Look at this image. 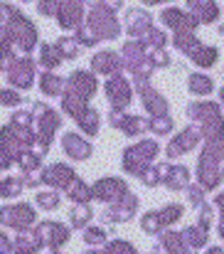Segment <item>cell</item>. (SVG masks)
Here are the masks:
<instances>
[{
	"mask_svg": "<svg viewBox=\"0 0 224 254\" xmlns=\"http://www.w3.org/2000/svg\"><path fill=\"white\" fill-rule=\"evenodd\" d=\"M32 119H35V133H37V143H35V151L40 156H47L52 141H55V133L57 128L62 126V116L59 111H55L50 104L45 101H35L32 104Z\"/></svg>",
	"mask_w": 224,
	"mask_h": 254,
	"instance_id": "obj_1",
	"label": "cell"
},
{
	"mask_svg": "<svg viewBox=\"0 0 224 254\" xmlns=\"http://www.w3.org/2000/svg\"><path fill=\"white\" fill-rule=\"evenodd\" d=\"M187 116L197 121V128L202 138L207 141H220L224 138V119L220 114V106L215 101H195L187 106Z\"/></svg>",
	"mask_w": 224,
	"mask_h": 254,
	"instance_id": "obj_2",
	"label": "cell"
},
{
	"mask_svg": "<svg viewBox=\"0 0 224 254\" xmlns=\"http://www.w3.org/2000/svg\"><path fill=\"white\" fill-rule=\"evenodd\" d=\"M0 35L7 37L15 45V50H20L25 55H30L37 47V37H40L37 35V27L32 25V20L27 15H22L20 10H15L12 17L5 25H0Z\"/></svg>",
	"mask_w": 224,
	"mask_h": 254,
	"instance_id": "obj_3",
	"label": "cell"
},
{
	"mask_svg": "<svg viewBox=\"0 0 224 254\" xmlns=\"http://www.w3.org/2000/svg\"><path fill=\"white\" fill-rule=\"evenodd\" d=\"M158 151H160V146H158V141H153V138H143V141L128 146V148L123 151V170H126L128 175L141 178V175L153 166V158L158 156Z\"/></svg>",
	"mask_w": 224,
	"mask_h": 254,
	"instance_id": "obj_4",
	"label": "cell"
},
{
	"mask_svg": "<svg viewBox=\"0 0 224 254\" xmlns=\"http://www.w3.org/2000/svg\"><path fill=\"white\" fill-rule=\"evenodd\" d=\"M84 25L89 27V32H91L99 42H101V40H116V37L121 35V25H118V20H116V12L106 10V7L99 5V2H94V5L89 7V15H86Z\"/></svg>",
	"mask_w": 224,
	"mask_h": 254,
	"instance_id": "obj_5",
	"label": "cell"
},
{
	"mask_svg": "<svg viewBox=\"0 0 224 254\" xmlns=\"http://www.w3.org/2000/svg\"><path fill=\"white\" fill-rule=\"evenodd\" d=\"M37 250H59L64 242H69V227L55 220H45V222H35L30 230Z\"/></svg>",
	"mask_w": 224,
	"mask_h": 254,
	"instance_id": "obj_6",
	"label": "cell"
},
{
	"mask_svg": "<svg viewBox=\"0 0 224 254\" xmlns=\"http://www.w3.org/2000/svg\"><path fill=\"white\" fill-rule=\"evenodd\" d=\"M5 74H7V82L12 89H17V91H27V89H32L35 86V74H37V62L30 57V55H25V57H15L7 67H5Z\"/></svg>",
	"mask_w": 224,
	"mask_h": 254,
	"instance_id": "obj_7",
	"label": "cell"
},
{
	"mask_svg": "<svg viewBox=\"0 0 224 254\" xmlns=\"http://www.w3.org/2000/svg\"><path fill=\"white\" fill-rule=\"evenodd\" d=\"M35 222H37V212H35V207L30 202H12V205L0 207V225H5L10 230L25 232Z\"/></svg>",
	"mask_w": 224,
	"mask_h": 254,
	"instance_id": "obj_8",
	"label": "cell"
},
{
	"mask_svg": "<svg viewBox=\"0 0 224 254\" xmlns=\"http://www.w3.org/2000/svg\"><path fill=\"white\" fill-rule=\"evenodd\" d=\"M180 217H182V205L170 202V205H165V207H160V210L148 212V215L141 220V227H143V232H148V235H158V232H163L165 227L175 225Z\"/></svg>",
	"mask_w": 224,
	"mask_h": 254,
	"instance_id": "obj_9",
	"label": "cell"
},
{
	"mask_svg": "<svg viewBox=\"0 0 224 254\" xmlns=\"http://www.w3.org/2000/svg\"><path fill=\"white\" fill-rule=\"evenodd\" d=\"M126 192H128V185H126V180H121V178H99V180L91 185V200H101V202H106V205L118 202Z\"/></svg>",
	"mask_w": 224,
	"mask_h": 254,
	"instance_id": "obj_10",
	"label": "cell"
},
{
	"mask_svg": "<svg viewBox=\"0 0 224 254\" xmlns=\"http://www.w3.org/2000/svg\"><path fill=\"white\" fill-rule=\"evenodd\" d=\"M109 124H111L113 128L123 131L126 136H141V133L150 131V121L148 119L131 116V114H126L123 109H111V114H109Z\"/></svg>",
	"mask_w": 224,
	"mask_h": 254,
	"instance_id": "obj_11",
	"label": "cell"
},
{
	"mask_svg": "<svg viewBox=\"0 0 224 254\" xmlns=\"http://www.w3.org/2000/svg\"><path fill=\"white\" fill-rule=\"evenodd\" d=\"M106 91V99L111 101V109H126L133 99V89H131V82L118 72V74H111V79L104 86Z\"/></svg>",
	"mask_w": 224,
	"mask_h": 254,
	"instance_id": "obj_12",
	"label": "cell"
},
{
	"mask_svg": "<svg viewBox=\"0 0 224 254\" xmlns=\"http://www.w3.org/2000/svg\"><path fill=\"white\" fill-rule=\"evenodd\" d=\"M138 210V197L133 192H126L118 202H111L104 212H101V220L113 225V222H128Z\"/></svg>",
	"mask_w": 224,
	"mask_h": 254,
	"instance_id": "obj_13",
	"label": "cell"
},
{
	"mask_svg": "<svg viewBox=\"0 0 224 254\" xmlns=\"http://www.w3.org/2000/svg\"><path fill=\"white\" fill-rule=\"evenodd\" d=\"M74 180L76 173L67 163H52V166L42 168V173H40V183H45V185H50L55 190H67Z\"/></svg>",
	"mask_w": 224,
	"mask_h": 254,
	"instance_id": "obj_14",
	"label": "cell"
},
{
	"mask_svg": "<svg viewBox=\"0 0 224 254\" xmlns=\"http://www.w3.org/2000/svg\"><path fill=\"white\" fill-rule=\"evenodd\" d=\"M96 89H99V79H96V74L89 72V69H74V72L67 77V91H72V94L86 99V101L96 94Z\"/></svg>",
	"mask_w": 224,
	"mask_h": 254,
	"instance_id": "obj_15",
	"label": "cell"
},
{
	"mask_svg": "<svg viewBox=\"0 0 224 254\" xmlns=\"http://www.w3.org/2000/svg\"><path fill=\"white\" fill-rule=\"evenodd\" d=\"M136 91L150 116H168V101L160 91H155L148 82H136Z\"/></svg>",
	"mask_w": 224,
	"mask_h": 254,
	"instance_id": "obj_16",
	"label": "cell"
},
{
	"mask_svg": "<svg viewBox=\"0 0 224 254\" xmlns=\"http://www.w3.org/2000/svg\"><path fill=\"white\" fill-rule=\"evenodd\" d=\"M123 69V57L113 50H101L91 57V72L94 74H118Z\"/></svg>",
	"mask_w": 224,
	"mask_h": 254,
	"instance_id": "obj_17",
	"label": "cell"
},
{
	"mask_svg": "<svg viewBox=\"0 0 224 254\" xmlns=\"http://www.w3.org/2000/svg\"><path fill=\"white\" fill-rule=\"evenodd\" d=\"M202 141V133H200V128H195V126H187L185 131H180L172 141H170V146H168V158H177V156H182V153H187V151H192L197 143Z\"/></svg>",
	"mask_w": 224,
	"mask_h": 254,
	"instance_id": "obj_18",
	"label": "cell"
},
{
	"mask_svg": "<svg viewBox=\"0 0 224 254\" xmlns=\"http://www.w3.org/2000/svg\"><path fill=\"white\" fill-rule=\"evenodd\" d=\"M62 151L72 158V161H86L91 153H94V146L89 138H81L79 133L69 131L62 136Z\"/></svg>",
	"mask_w": 224,
	"mask_h": 254,
	"instance_id": "obj_19",
	"label": "cell"
},
{
	"mask_svg": "<svg viewBox=\"0 0 224 254\" xmlns=\"http://www.w3.org/2000/svg\"><path fill=\"white\" fill-rule=\"evenodd\" d=\"M160 20H163L168 27H172L175 32H195V27H197L195 15H192V12H185V10H177V7L163 10V12H160Z\"/></svg>",
	"mask_w": 224,
	"mask_h": 254,
	"instance_id": "obj_20",
	"label": "cell"
},
{
	"mask_svg": "<svg viewBox=\"0 0 224 254\" xmlns=\"http://www.w3.org/2000/svg\"><path fill=\"white\" fill-rule=\"evenodd\" d=\"M150 27H153V17H150L146 10L133 7V10L126 12V30H128L131 37H138V40H141Z\"/></svg>",
	"mask_w": 224,
	"mask_h": 254,
	"instance_id": "obj_21",
	"label": "cell"
},
{
	"mask_svg": "<svg viewBox=\"0 0 224 254\" xmlns=\"http://www.w3.org/2000/svg\"><path fill=\"white\" fill-rule=\"evenodd\" d=\"M187 7L195 15V20L202 22V25H210V22L220 20V5H217V0H187Z\"/></svg>",
	"mask_w": 224,
	"mask_h": 254,
	"instance_id": "obj_22",
	"label": "cell"
},
{
	"mask_svg": "<svg viewBox=\"0 0 224 254\" xmlns=\"http://www.w3.org/2000/svg\"><path fill=\"white\" fill-rule=\"evenodd\" d=\"M163 185L170 188L172 192L185 190L190 185V170L185 168V166H168L165 175H163Z\"/></svg>",
	"mask_w": 224,
	"mask_h": 254,
	"instance_id": "obj_23",
	"label": "cell"
},
{
	"mask_svg": "<svg viewBox=\"0 0 224 254\" xmlns=\"http://www.w3.org/2000/svg\"><path fill=\"white\" fill-rule=\"evenodd\" d=\"M74 121H76V126H79V131H84L86 136H96L99 128H101V116H99V111L91 104L76 116Z\"/></svg>",
	"mask_w": 224,
	"mask_h": 254,
	"instance_id": "obj_24",
	"label": "cell"
},
{
	"mask_svg": "<svg viewBox=\"0 0 224 254\" xmlns=\"http://www.w3.org/2000/svg\"><path fill=\"white\" fill-rule=\"evenodd\" d=\"M158 242H160V247H163V250H165L168 254H187V252H190V247L185 245L182 235H177V232H170V230H163V232H158Z\"/></svg>",
	"mask_w": 224,
	"mask_h": 254,
	"instance_id": "obj_25",
	"label": "cell"
},
{
	"mask_svg": "<svg viewBox=\"0 0 224 254\" xmlns=\"http://www.w3.org/2000/svg\"><path fill=\"white\" fill-rule=\"evenodd\" d=\"M64 89H67V79L57 77L55 72H47V69H45V72L40 74V91H42L45 96H62Z\"/></svg>",
	"mask_w": 224,
	"mask_h": 254,
	"instance_id": "obj_26",
	"label": "cell"
},
{
	"mask_svg": "<svg viewBox=\"0 0 224 254\" xmlns=\"http://www.w3.org/2000/svg\"><path fill=\"white\" fill-rule=\"evenodd\" d=\"M187 57H190L197 67H212V64L220 60V52H217V47H210V45H202V42H200Z\"/></svg>",
	"mask_w": 224,
	"mask_h": 254,
	"instance_id": "obj_27",
	"label": "cell"
},
{
	"mask_svg": "<svg viewBox=\"0 0 224 254\" xmlns=\"http://www.w3.org/2000/svg\"><path fill=\"white\" fill-rule=\"evenodd\" d=\"M180 235H182L185 245H187L192 252H197V250H202V247L207 245V230H205L202 225H192V227L182 230Z\"/></svg>",
	"mask_w": 224,
	"mask_h": 254,
	"instance_id": "obj_28",
	"label": "cell"
},
{
	"mask_svg": "<svg viewBox=\"0 0 224 254\" xmlns=\"http://www.w3.org/2000/svg\"><path fill=\"white\" fill-rule=\"evenodd\" d=\"M25 188H27V175L25 178H0V197L2 200L17 197Z\"/></svg>",
	"mask_w": 224,
	"mask_h": 254,
	"instance_id": "obj_29",
	"label": "cell"
},
{
	"mask_svg": "<svg viewBox=\"0 0 224 254\" xmlns=\"http://www.w3.org/2000/svg\"><path fill=\"white\" fill-rule=\"evenodd\" d=\"M86 106H89V101H86V99H81V96H76V94H72V91H67V89H64V94H62V111H64L67 116L76 119Z\"/></svg>",
	"mask_w": 224,
	"mask_h": 254,
	"instance_id": "obj_30",
	"label": "cell"
},
{
	"mask_svg": "<svg viewBox=\"0 0 224 254\" xmlns=\"http://www.w3.org/2000/svg\"><path fill=\"white\" fill-rule=\"evenodd\" d=\"M62 62H64V60H62V55H59V50H57L55 45H40V64H42L47 72L57 69Z\"/></svg>",
	"mask_w": 224,
	"mask_h": 254,
	"instance_id": "obj_31",
	"label": "cell"
},
{
	"mask_svg": "<svg viewBox=\"0 0 224 254\" xmlns=\"http://www.w3.org/2000/svg\"><path fill=\"white\" fill-rule=\"evenodd\" d=\"M91 217H94V212H91L89 202H74V207H72V212H69V225H72L74 230H81V227L89 225Z\"/></svg>",
	"mask_w": 224,
	"mask_h": 254,
	"instance_id": "obj_32",
	"label": "cell"
},
{
	"mask_svg": "<svg viewBox=\"0 0 224 254\" xmlns=\"http://www.w3.org/2000/svg\"><path fill=\"white\" fill-rule=\"evenodd\" d=\"M187 89L192 91V94H197V96H207V94H212V79L207 77V74H190V79H187Z\"/></svg>",
	"mask_w": 224,
	"mask_h": 254,
	"instance_id": "obj_33",
	"label": "cell"
},
{
	"mask_svg": "<svg viewBox=\"0 0 224 254\" xmlns=\"http://www.w3.org/2000/svg\"><path fill=\"white\" fill-rule=\"evenodd\" d=\"M64 192H67V197H69L72 202H89V200H91V185H86L81 178H76Z\"/></svg>",
	"mask_w": 224,
	"mask_h": 254,
	"instance_id": "obj_34",
	"label": "cell"
},
{
	"mask_svg": "<svg viewBox=\"0 0 224 254\" xmlns=\"http://www.w3.org/2000/svg\"><path fill=\"white\" fill-rule=\"evenodd\" d=\"M35 202H37V207H40V210L52 212V210H57V207H59L62 197H59V190H45V192H37V195H35Z\"/></svg>",
	"mask_w": 224,
	"mask_h": 254,
	"instance_id": "obj_35",
	"label": "cell"
},
{
	"mask_svg": "<svg viewBox=\"0 0 224 254\" xmlns=\"http://www.w3.org/2000/svg\"><path fill=\"white\" fill-rule=\"evenodd\" d=\"M42 158H45V156H40L35 148H30V151H25V153L17 158V166H20V170H22L25 175H30L32 170H37L42 166Z\"/></svg>",
	"mask_w": 224,
	"mask_h": 254,
	"instance_id": "obj_36",
	"label": "cell"
},
{
	"mask_svg": "<svg viewBox=\"0 0 224 254\" xmlns=\"http://www.w3.org/2000/svg\"><path fill=\"white\" fill-rule=\"evenodd\" d=\"M172 45L180 50V52H185V55H190L197 45H200V40L192 35V32H175V37H172Z\"/></svg>",
	"mask_w": 224,
	"mask_h": 254,
	"instance_id": "obj_37",
	"label": "cell"
},
{
	"mask_svg": "<svg viewBox=\"0 0 224 254\" xmlns=\"http://www.w3.org/2000/svg\"><path fill=\"white\" fill-rule=\"evenodd\" d=\"M55 47L59 50V55H62L64 62H67V60H74L76 55H79V42H76L74 37H59V40L55 42Z\"/></svg>",
	"mask_w": 224,
	"mask_h": 254,
	"instance_id": "obj_38",
	"label": "cell"
},
{
	"mask_svg": "<svg viewBox=\"0 0 224 254\" xmlns=\"http://www.w3.org/2000/svg\"><path fill=\"white\" fill-rule=\"evenodd\" d=\"M165 168H168V163H158V166H150L143 175H141V180H143V185H148V188H155V185H160L163 183V175H165Z\"/></svg>",
	"mask_w": 224,
	"mask_h": 254,
	"instance_id": "obj_39",
	"label": "cell"
},
{
	"mask_svg": "<svg viewBox=\"0 0 224 254\" xmlns=\"http://www.w3.org/2000/svg\"><path fill=\"white\" fill-rule=\"evenodd\" d=\"M15 52H17V50H15V45H12L7 37H2V35H0V72H5V67L17 57Z\"/></svg>",
	"mask_w": 224,
	"mask_h": 254,
	"instance_id": "obj_40",
	"label": "cell"
},
{
	"mask_svg": "<svg viewBox=\"0 0 224 254\" xmlns=\"http://www.w3.org/2000/svg\"><path fill=\"white\" fill-rule=\"evenodd\" d=\"M141 40L148 45V50H163V47H165V42H168L165 32H163V30H158V27H150Z\"/></svg>",
	"mask_w": 224,
	"mask_h": 254,
	"instance_id": "obj_41",
	"label": "cell"
},
{
	"mask_svg": "<svg viewBox=\"0 0 224 254\" xmlns=\"http://www.w3.org/2000/svg\"><path fill=\"white\" fill-rule=\"evenodd\" d=\"M106 237H109V235H106L104 227H86V230H84V242L91 245V247H101V245H106V242H109Z\"/></svg>",
	"mask_w": 224,
	"mask_h": 254,
	"instance_id": "obj_42",
	"label": "cell"
},
{
	"mask_svg": "<svg viewBox=\"0 0 224 254\" xmlns=\"http://www.w3.org/2000/svg\"><path fill=\"white\" fill-rule=\"evenodd\" d=\"M104 254H138V252H136V247H133L131 242H126V240H111V242H106Z\"/></svg>",
	"mask_w": 224,
	"mask_h": 254,
	"instance_id": "obj_43",
	"label": "cell"
},
{
	"mask_svg": "<svg viewBox=\"0 0 224 254\" xmlns=\"http://www.w3.org/2000/svg\"><path fill=\"white\" fill-rule=\"evenodd\" d=\"M150 131L158 133V136H168V133L172 131L170 116H153V119H150Z\"/></svg>",
	"mask_w": 224,
	"mask_h": 254,
	"instance_id": "obj_44",
	"label": "cell"
},
{
	"mask_svg": "<svg viewBox=\"0 0 224 254\" xmlns=\"http://www.w3.org/2000/svg\"><path fill=\"white\" fill-rule=\"evenodd\" d=\"M22 104V96L17 89H0V106H12L17 109Z\"/></svg>",
	"mask_w": 224,
	"mask_h": 254,
	"instance_id": "obj_45",
	"label": "cell"
},
{
	"mask_svg": "<svg viewBox=\"0 0 224 254\" xmlns=\"http://www.w3.org/2000/svg\"><path fill=\"white\" fill-rule=\"evenodd\" d=\"M59 7H62V0H40L37 2V12L45 17H57Z\"/></svg>",
	"mask_w": 224,
	"mask_h": 254,
	"instance_id": "obj_46",
	"label": "cell"
},
{
	"mask_svg": "<svg viewBox=\"0 0 224 254\" xmlns=\"http://www.w3.org/2000/svg\"><path fill=\"white\" fill-rule=\"evenodd\" d=\"M185 190H187V200H190V205H192V207L205 205V190H202L200 185H187Z\"/></svg>",
	"mask_w": 224,
	"mask_h": 254,
	"instance_id": "obj_47",
	"label": "cell"
},
{
	"mask_svg": "<svg viewBox=\"0 0 224 254\" xmlns=\"http://www.w3.org/2000/svg\"><path fill=\"white\" fill-rule=\"evenodd\" d=\"M150 60H153L155 67H170V55L165 50H153L150 52Z\"/></svg>",
	"mask_w": 224,
	"mask_h": 254,
	"instance_id": "obj_48",
	"label": "cell"
},
{
	"mask_svg": "<svg viewBox=\"0 0 224 254\" xmlns=\"http://www.w3.org/2000/svg\"><path fill=\"white\" fill-rule=\"evenodd\" d=\"M15 10H17L15 5H10V2H0V25H5V22L12 17Z\"/></svg>",
	"mask_w": 224,
	"mask_h": 254,
	"instance_id": "obj_49",
	"label": "cell"
},
{
	"mask_svg": "<svg viewBox=\"0 0 224 254\" xmlns=\"http://www.w3.org/2000/svg\"><path fill=\"white\" fill-rule=\"evenodd\" d=\"M10 252H12V240L0 230V254H10Z\"/></svg>",
	"mask_w": 224,
	"mask_h": 254,
	"instance_id": "obj_50",
	"label": "cell"
},
{
	"mask_svg": "<svg viewBox=\"0 0 224 254\" xmlns=\"http://www.w3.org/2000/svg\"><path fill=\"white\" fill-rule=\"evenodd\" d=\"M99 5H104L106 10H111V12H118L121 7H123V0H96Z\"/></svg>",
	"mask_w": 224,
	"mask_h": 254,
	"instance_id": "obj_51",
	"label": "cell"
},
{
	"mask_svg": "<svg viewBox=\"0 0 224 254\" xmlns=\"http://www.w3.org/2000/svg\"><path fill=\"white\" fill-rule=\"evenodd\" d=\"M217 207H220V212H222V222H224V192L217 197Z\"/></svg>",
	"mask_w": 224,
	"mask_h": 254,
	"instance_id": "obj_52",
	"label": "cell"
},
{
	"mask_svg": "<svg viewBox=\"0 0 224 254\" xmlns=\"http://www.w3.org/2000/svg\"><path fill=\"white\" fill-rule=\"evenodd\" d=\"M205 254H224V250H222V247H210Z\"/></svg>",
	"mask_w": 224,
	"mask_h": 254,
	"instance_id": "obj_53",
	"label": "cell"
},
{
	"mask_svg": "<svg viewBox=\"0 0 224 254\" xmlns=\"http://www.w3.org/2000/svg\"><path fill=\"white\" fill-rule=\"evenodd\" d=\"M158 2H168V0H143V5H158Z\"/></svg>",
	"mask_w": 224,
	"mask_h": 254,
	"instance_id": "obj_54",
	"label": "cell"
},
{
	"mask_svg": "<svg viewBox=\"0 0 224 254\" xmlns=\"http://www.w3.org/2000/svg\"><path fill=\"white\" fill-rule=\"evenodd\" d=\"M84 254H104V252H101V250H86Z\"/></svg>",
	"mask_w": 224,
	"mask_h": 254,
	"instance_id": "obj_55",
	"label": "cell"
},
{
	"mask_svg": "<svg viewBox=\"0 0 224 254\" xmlns=\"http://www.w3.org/2000/svg\"><path fill=\"white\" fill-rule=\"evenodd\" d=\"M220 235L224 237V222H220Z\"/></svg>",
	"mask_w": 224,
	"mask_h": 254,
	"instance_id": "obj_56",
	"label": "cell"
},
{
	"mask_svg": "<svg viewBox=\"0 0 224 254\" xmlns=\"http://www.w3.org/2000/svg\"><path fill=\"white\" fill-rule=\"evenodd\" d=\"M220 99H222V104H224V89H220Z\"/></svg>",
	"mask_w": 224,
	"mask_h": 254,
	"instance_id": "obj_57",
	"label": "cell"
},
{
	"mask_svg": "<svg viewBox=\"0 0 224 254\" xmlns=\"http://www.w3.org/2000/svg\"><path fill=\"white\" fill-rule=\"evenodd\" d=\"M50 254H62L59 250H50Z\"/></svg>",
	"mask_w": 224,
	"mask_h": 254,
	"instance_id": "obj_58",
	"label": "cell"
},
{
	"mask_svg": "<svg viewBox=\"0 0 224 254\" xmlns=\"http://www.w3.org/2000/svg\"><path fill=\"white\" fill-rule=\"evenodd\" d=\"M220 35H224V25H220Z\"/></svg>",
	"mask_w": 224,
	"mask_h": 254,
	"instance_id": "obj_59",
	"label": "cell"
},
{
	"mask_svg": "<svg viewBox=\"0 0 224 254\" xmlns=\"http://www.w3.org/2000/svg\"><path fill=\"white\" fill-rule=\"evenodd\" d=\"M20 2H30V0H20Z\"/></svg>",
	"mask_w": 224,
	"mask_h": 254,
	"instance_id": "obj_60",
	"label": "cell"
},
{
	"mask_svg": "<svg viewBox=\"0 0 224 254\" xmlns=\"http://www.w3.org/2000/svg\"><path fill=\"white\" fill-rule=\"evenodd\" d=\"M222 175H224V170H222Z\"/></svg>",
	"mask_w": 224,
	"mask_h": 254,
	"instance_id": "obj_61",
	"label": "cell"
}]
</instances>
